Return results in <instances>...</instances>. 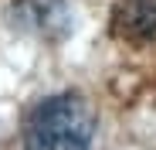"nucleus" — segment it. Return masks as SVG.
<instances>
[{
  "label": "nucleus",
  "instance_id": "obj_3",
  "mask_svg": "<svg viewBox=\"0 0 156 150\" xmlns=\"http://www.w3.org/2000/svg\"><path fill=\"white\" fill-rule=\"evenodd\" d=\"M20 17L34 31H51L65 17V4L61 0H20Z\"/></svg>",
  "mask_w": 156,
  "mask_h": 150
},
{
  "label": "nucleus",
  "instance_id": "obj_2",
  "mask_svg": "<svg viewBox=\"0 0 156 150\" xmlns=\"http://www.w3.org/2000/svg\"><path fill=\"white\" fill-rule=\"evenodd\" d=\"M112 31L129 44L156 41V0H115Z\"/></svg>",
  "mask_w": 156,
  "mask_h": 150
},
{
  "label": "nucleus",
  "instance_id": "obj_1",
  "mask_svg": "<svg viewBox=\"0 0 156 150\" xmlns=\"http://www.w3.org/2000/svg\"><path fill=\"white\" fill-rule=\"evenodd\" d=\"M95 109L78 92L44 96L20 119L14 150H95Z\"/></svg>",
  "mask_w": 156,
  "mask_h": 150
}]
</instances>
